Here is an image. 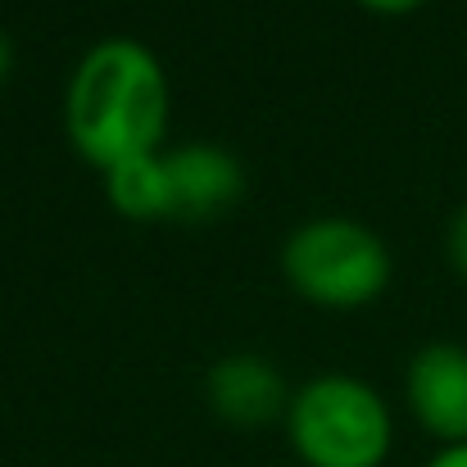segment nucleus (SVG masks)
<instances>
[{"instance_id": "obj_1", "label": "nucleus", "mask_w": 467, "mask_h": 467, "mask_svg": "<svg viewBox=\"0 0 467 467\" xmlns=\"http://www.w3.org/2000/svg\"><path fill=\"white\" fill-rule=\"evenodd\" d=\"M172 87L155 50L137 36L91 41L64 87V137L100 177L155 155L168 141Z\"/></svg>"}, {"instance_id": "obj_2", "label": "nucleus", "mask_w": 467, "mask_h": 467, "mask_svg": "<svg viewBox=\"0 0 467 467\" xmlns=\"http://www.w3.org/2000/svg\"><path fill=\"white\" fill-rule=\"evenodd\" d=\"M282 431L305 467H386L395 409L354 372H313L291 390Z\"/></svg>"}, {"instance_id": "obj_3", "label": "nucleus", "mask_w": 467, "mask_h": 467, "mask_svg": "<svg viewBox=\"0 0 467 467\" xmlns=\"http://www.w3.org/2000/svg\"><path fill=\"white\" fill-rule=\"evenodd\" d=\"M277 268L305 305L327 313L377 305L395 277L390 245L349 213H313L300 227H291Z\"/></svg>"}, {"instance_id": "obj_4", "label": "nucleus", "mask_w": 467, "mask_h": 467, "mask_svg": "<svg viewBox=\"0 0 467 467\" xmlns=\"http://www.w3.org/2000/svg\"><path fill=\"white\" fill-rule=\"evenodd\" d=\"M404 409L441 445H467V345L431 340L404 368Z\"/></svg>"}, {"instance_id": "obj_5", "label": "nucleus", "mask_w": 467, "mask_h": 467, "mask_svg": "<svg viewBox=\"0 0 467 467\" xmlns=\"http://www.w3.org/2000/svg\"><path fill=\"white\" fill-rule=\"evenodd\" d=\"M291 390L296 386L264 354H227L204 372V404L213 409L218 422L241 427V431L282 422Z\"/></svg>"}, {"instance_id": "obj_6", "label": "nucleus", "mask_w": 467, "mask_h": 467, "mask_svg": "<svg viewBox=\"0 0 467 467\" xmlns=\"http://www.w3.org/2000/svg\"><path fill=\"white\" fill-rule=\"evenodd\" d=\"M163 172L172 191V223L218 218L245 195V163L218 141L163 146Z\"/></svg>"}, {"instance_id": "obj_7", "label": "nucleus", "mask_w": 467, "mask_h": 467, "mask_svg": "<svg viewBox=\"0 0 467 467\" xmlns=\"http://www.w3.org/2000/svg\"><path fill=\"white\" fill-rule=\"evenodd\" d=\"M105 200L128 223H172V191H168V172H163V150L105 172Z\"/></svg>"}, {"instance_id": "obj_8", "label": "nucleus", "mask_w": 467, "mask_h": 467, "mask_svg": "<svg viewBox=\"0 0 467 467\" xmlns=\"http://www.w3.org/2000/svg\"><path fill=\"white\" fill-rule=\"evenodd\" d=\"M445 259H450V268L467 282V200L450 213V223H445Z\"/></svg>"}, {"instance_id": "obj_9", "label": "nucleus", "mask_w": 467, "mask_h": 467, "mask_svg": "<svg viewBox=\"0 0 467 467\" xmlns=\"http://www.w3.org/2000/svg\"><path fill=\"white\" fill-rule=\"evenodd\" d=\"M354 5L368 14H381V18H404V14H418L427 0H354Z\"/></svg>"}, {"instance_id": "obj_10", "label": "nucleus", "mask_w": 467, "mask_h": 467, "mask_svg": "<svg viewBox=\"0 0 467 467\" xmlns=\"http://www.w3.org/2000/svg\"><path fill=\"white\" fill-rule=\"evenodd\" d=\"M422 467H467V445H441Z\"/></svg>"}, {"instance_id": "obj_11", "label": "nucleus", "mask_w": 467, "mask_h": 467, "mask_svg": "<svg viewBox=\"0 0 467 467\" xmlns=\"http://www.w3.org/2000/svg\"><path fill=\"white\" fill-rule=\"evenodd\" d=\"M9 73H14V41H9V32L0 27V87H5Z\"/></svg>"}]
</instances>
